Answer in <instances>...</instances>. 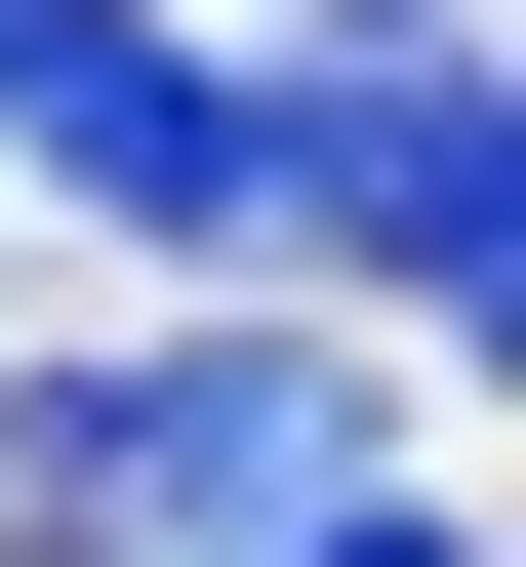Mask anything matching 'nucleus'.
Instances as JSON below:
<instances>
[{"label": "nucleus", "mask_w": 526, "mask_h": 567, "mask_svg": "<svg viewBox=\"0 0 526 567\" xmlns=\"http://www.w3.org/2000/svg\"><path fill=\"white\" fill-rule=\"evenodd\" d=\"M364 486V365L283 324V284H203L163 365H0V527H122V567H283Z\"/></svg>", "instance_id": "obj_1"}, {"label": "nucleus", "mask_w": 526, "mask_h": 567, "mask_svg": "<svg viewBox=\"0 0 526 567\" xmlns=\"http://www.w3.org/2000/svg\"><path fill=\"white\" fill-rule=\"evenodd\" d=\"M0 163L82 203V244H163V284L283 244V82L203 41V0H0Z\"/></svg>", "instance_id": "obj_2"}, {"label": "nucleus", "mask_w": 526, "mask_h": 567, "mask_svg": "<svg viewBox=\"0 0 526 567\" xmlns=\"http://www.w3.org/2000/svg\"><path fill=\"white\" fill-rule=\"evenodd\" d=\"M283 244H364L405 324H486V284H526V82H486V0H405V41L283 82Z\"/></svg>", "instance_id": "obj_3"}, {"label": "nucleus", "mask_w": 526, "mask_h": 567, "mask_svg": "<svg viewBox=\"0 0 526 567\" xmlns=\"http://www.w3.org/2000/svg\"><path fill=\"white\" fill-rule=\"evenodd\" d=\"M283 567H486V527H445V486H324V527H283Z\"/></svg>", "instance_id": "obj_4"}, {"label": "nucleus", "mask_w": 526, "mask_h": 567, "mask_svg": "<svg viewBox=\"0 0 526 567\" xmlns=\"http://www.w3.org/2000/svg\"><path fill=\"white\" fill-rule=\"evenodd\" d=\"M244 41H283V82H324V41H405V0H244Z\"/></svg>", "instance_id": "obj_5"}]
</instances>
